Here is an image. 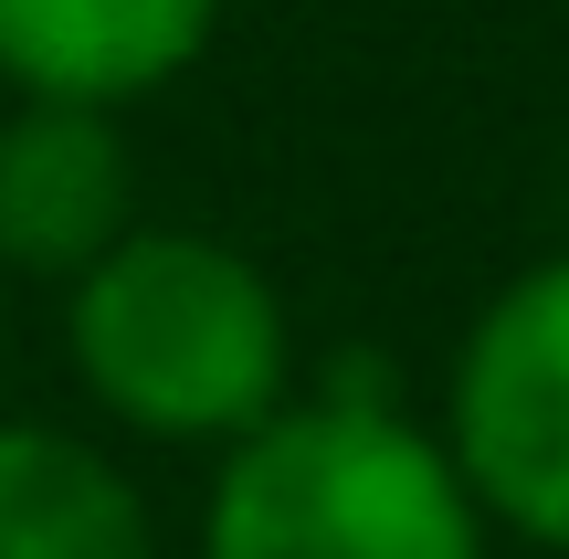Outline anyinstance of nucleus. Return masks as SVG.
<instances>
[{
  "instance_id": "nucleus-1",
  "label": "nucleus",
  "mask_w": 569,
  "mask_h": 559,
  "mask_svg": "<svg viewBox=\"0 0 569 559\" xmlns=\"http://www.w3.org/2000/svg\"><path fill=\"white\" fill-rule=\"evenodd\" d=\"M63 349L106 422L148 443H211L296 401V317L243 243L190 222H138L84 286H63Z\"/></svg>"
},
{
  "instance_id": "nucleus-2",
  "label": "nucleus",
  "mask_w": 569,
  "mask_h": 559,
  "mask_svg": "<svg viewBox=\"0 0 569 559\" xmlns=\"http://www.w3.org/2000/svg\"><path fill=\"white\" fill-rule=\"evenodd\" d=\"M496 528L465 497L443 433L369 380L296 391L222 455L201 497V559H486Z\"/></svg>"
},
{
  "instance_id": "nucleus-3",
  "label": "nucleus",
  "mask_w": 569,
  "mask_h": 559,
  "mask_svg": "<svg viewBox=\"0 0 569 559\" xmlns=\"http://www.w3.org/2000/svg\"><path fill=\"white\" fill-rule=\"evenodd\" d=\"M432 433L496 539L569 549V253L507 274L475 307Z\"/></svg>"
},
{
  "instance_id": "nucleus-4",
  "label": "nucleus",
  "mask_w": 569,
  "mask_h": 559,
  "mask_svg": "<svg viewBox=\"0 0 569 559\" xmlns=\"http://www.w3.org/2000/svg\"><path fill=\"white\" fill-rule=\"evenodd\" d=\"M138 232V148L106 106H11L0 117V274L84 286Z\"/></svg>"
},
{
  "instance_id": "nucleus-5",
  "label": "nucleus",
  "mask_w": 569,
  "mask_h": 559,
  "mask_svg": "<svg viewBox=\"0 0 569 559\" xmlns=\"http://www.w3.org/2000/svg\"><path fill=\"white\" fill-rule=\"evenodd\" d=\"M222 32V0H0V84L11 106H106L180 84Z\"/></svg>"
},
{
  "instance_id": "nucleus-6",
  "label": "nucleus",
  "mask_w": 569,
  "mask_h": 559,
  "mask_svg": "<svg viewBox=\"0 0 569 559\" xmlns=\"http://www.w3.org/2000/svg\"><path fill=\"white\" fill-rule=\"evenodd\" d=\"M0 559H169L138 476L53 422H0Z\"/></svg>"
}]
</instances>
